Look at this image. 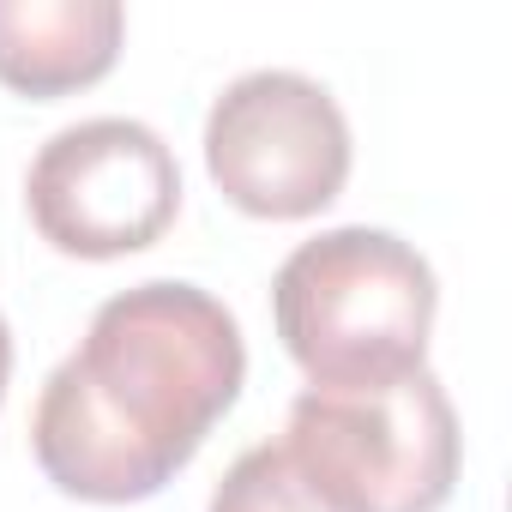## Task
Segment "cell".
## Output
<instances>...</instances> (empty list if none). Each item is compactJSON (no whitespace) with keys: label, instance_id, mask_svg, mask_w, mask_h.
I'll use <instances>...</instances> for the list:
<instances>
[{"label":"cell","instance_id":"1","mask_svg":"<svg viewBox=\"0 0 512 512\" xmlns=\"http://www.w3.org/2000/svg\"><path fill=\"white\" fill-rule=\"evenodd\" d=\"M241 380L247 344L211 290L181 278L133 284L91 314L79 350L43 380L31 452L73 500H151L193 464Z\"/></svg>","mask_w":512,"mask_h":512},{"label":"cell","instance_id":"2","mask_svg":"<svg viewBox=\"0 0 512 512\" xmlns=\"http://www.w3.org/2000/svg\"><path fill=\"white\" fill-rule=\"evenodd\" d=\"M440 284L422 253L368 223L320 229L272 278V320L314 386H374L428 368Z\"/></svg>","mask_w":512,"mask_h":512},{"label":"cell","instance_id":"3","mask_svg":"<svg viewBox=\"0 0 512 512\" xmlns=\"http://www.w3.org/2000/svg\"><path fill=\"white\" fill-rule=\"evenodd\" d=\"M278 446L332 512H440L464 458L458 410L434 368L374 386H308Z\"/></svg>","mask_w":512,"mask_h":512},{"label":"cell","instance_id":"4","mask_svg":"<svg viewBox=\"0 0 512 512\" xmlns=\"http://www.w3.org/2000/svg\"><path fill=\"white\" fill-rule=\"evenodd\" d=\"M205 169L235 211L296 223L344 193L350 121L320 79L253 67L229 79L205 115Z\"/></svg>","mask_w":512,"mask_h":512},{"label":"cell","instance_id":"5","mask_svg":"<svg viewBox=\"0 0 512 512\" xmlns=\"http://www.w3.org/2000/svg\"><path fill=\"white\" fill-rule=\"evenodd\" d=\"M37 235L73 260H121L151 247L181 211V163L157 127L91 115L61 127L25 175Z\"/></svg>","mask_w":512,"mask_h":512},{"label":"cell","instance_id":"6","mask_svg":"<svg viewBox=\"0 0 512 512\" xmlns=\"http://www.w3.org/2000/svg\"><path fill=\"white\" fill-rule=\"evenodd\" d=\"M127 37L121 0H0V85L67 97L97 85Z\"/></svg>","mask_w":512,"mask_h":512},{"label":"cell","instance_id":"7","mask_svg":"<svg viewBox=\"0 0 512 512\" xmlns=\"http://www.w3.org/2000/svg\"><path fill=\"white\" fill-rule=\"evenodd\" d=\"M211 512H332L278 440L247 446L211 488Z\"/></svg>","mask_w":512,"mask_h":512},{"label":"cell","instance_id":"8","mask_svg":"<svg viewBox=\"0 0 512 512\" xmlns=\"http://www.w3.org/2000/svg\"><path fill=\"white\" fill-rule=\"evenodd\" d=\"M7 380H13V332L0 320V398H7Z\"/></svg>","mask_w":512,"mask_h":512}]
</instances>
